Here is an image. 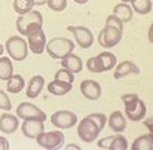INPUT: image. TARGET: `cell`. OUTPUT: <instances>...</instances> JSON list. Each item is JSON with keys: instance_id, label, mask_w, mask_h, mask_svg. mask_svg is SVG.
<instances>
[{"instance_id": "22", "label": "cell", "mask_w": 153, "mask_h": 150, "mask_svg": "<svg viewBox=\"0 0 153 150\" xmlns=\"http://www.w3.org/2000/svg\"><path fill=\"white\" fill-rule=\"evenodd\" d=\"M131 150H152L153 149V137L152 133L143 134L133 141L131 147Z\"/></svg>"}, {"instance_id": "9", "label": "cell", "mask_w": 153, "mask_h": 150, "mask_svg": "<svg viewBox=\"0 0 153 150\" xmlns=\"http://www.w3.org/2000/svg\"><path fill=\"white\" fill-rule=\"evenodd\" d=\"M123 31L112 26H104L103 30L99 33L98 42L103 48H112L117 46L123 39Z\"/></svg>"}, {"instance_id": "19", "label": "cell", "mask_w": 153, "mask_h": 150, "mask_svg": "<svg viewBox=\"0 0 153 150\" xmlns=\"http://www.w3.org/2000/svg\"><path fill=\"white\" fill-rule=\"evenodd\" d=\"M44 87V78L41 75H35L33 76L27 85V90H26V96L30 99H35L38 98L41 91Z\"/></svg>"}, {"instance_id": "21", "label": "cell", "mask_w": 153, "mask_h": 150, "mask_svg": "<svg viewBox=\"0 0 153 150\" xmlns=\"http://www.w3.org/2000/svg\"><path fill=\"white\" fill-rule=\"evenodd\" d=\"M112 15L117 16L123 23H128L133 18V9L129 5H127L125 2L118 4L114 7Z\"/></svg>"}, {"instance_id": "4", "label": "cell", "mask_w": 153, "mask_h": 150, "mask_svg": "<svg viewBox=\"0 0 153 150\" xmlns=\"http://www.w3.org/2000/svg\"><path fill=\"white\" fill-rule=\"evenodd\" d=\"M74 48V42L62 37L53 38L45 45V50L52 59H62L64 57L73 52Z\"/></svg>"}, {"instance_id": "1", "label": "cell", "mask_w": 153, "mask_h": 150, "mask_svg": "<svg viewBox=\"0 0 153 150\" xmlns=\"http://www.w3.org/2000/svg\"><path fill=\"white\" fill-rule=\"evenodd\" d=\"M43 26V17L38 10H31L27 14L19 15L16 21L17 31L24 37L39 32Z\"/></svg>"}, {"instance_id": "16", "label": "cell", "mask_w": 153, "mask_h": 150, "mask_svg": "<svg viewBox=\"0 0 153 150\" xmlns=\"http://www.w3.org/2000/svg\"><path fill=\"white\" fill-rule=\"evenodd\" d=\"M19 125L18 117L11 114H2L0 116V131L5 134H11L16 132Z\"/></svg>"}, {"instance_id": "11", "label": "cell", "mask_w": 153, "mask_h": 150, "mask_svg": "<svg viewBox=\"0 0 153 150\" xmlns=\"http://www.w3.org/2000/svg\"><path fill=\"white\" fill-rule=\"evenodd\" d=\"M67 30L73 33L74 38L76 40L77 45L82 49H88L94 42V37L93 33L85 26H74V25H68Z\"/></svg>"}, {"instance_id": "32", "label": "cell", "mask_w": 153, "mask_h": 150, "mask_svg": "<svg viewBox=\"0 0 153 150\" xmlns=\"http://www.w3.org/2000/svg\"><path fill=\"white\" fill-rule=\"evenodd\" d=\"M9 142L8 140L4 138V137H0V150H9Z\"/></svg>"}, {"instance_id": "33", "label": "cell", "mask_w": 153, "mask_h": 150, "mask_svg": "<svg viewBox=\"0 0 153 150\" xmlns=\"http://www.w3.org/2000/svg\"><path fill=\"white\" fill-rule=\"evenodd\" d=\"M144 125L149 128V132H150V133H152V117L146 118V119L144 121Z\"/></svg>"}, {"instance_id": "31", "label": "cell", "mask_w": 153, "mask_h": 150, "mask_svg": "<svg viewBox=\"0 0 153 150\" xmlns=\"http://www.w3.org/2000/svg\"><path fill=\"white\" fill-rule=\"evenodd\" d=\"M0 109L9 111L11 109V102L8 95L0 89Z\"/></svg>"}, {"instance_id": "5", "label": "cell", "mask_w": 153, "mask_h": 150, "mask_svg": "<svg viewBox=\"0 0 153 150\" xmlns=\"http://www.w3.org/2000/svg\"><path fill=\"white\" fill-rule=\"evenodd\" d=\"M102 130L95 122V119L90 114L86 117H84L77 126V135L78 138L85 143H92L94 142L99 134Z\"/></svg>"}, {"instance_id": "2", "label": "cell", "mask_w": 153, "mask_h": 150, "mask_svg": "<svg viewBox=\"0 0 153 150\" xmlns=\"http://www.w3.org/2000/svg\"><path fill=\"white\" fill-rule=\"evenodd\" d=\"M125 106V115L133 122H140L146 115V105L136 93H127L121 96Z\"/></svg>"}, {"instance_id": "25", "label": "cell", "mask_w": 153, "mask_h": 150, "mask_svg": "<svg viewBox=\"0 0 153 150\" xmlns=\"http://www.w3.org/2000/svg\"><path fill=\"white\" fill-rule=\"evenodd\" d=\"M131 8L140 15H146L152 11V0H131Z\"/></svg>"}, {"instance_id": "12", "label": "cell", "mask_w": 153, "mask_h": 150, "mask_svg": "<svg viewBox=\"0 0 153 150\" xmlns=\"http://www.w3.org/2000/svg\"><path fill=\"white\" fill-rule=\"evenodd\" d=\"M79 89L82 95L86 98L88 100H98L101 95H102V89H101V85L99 82L94 81V80H85L83 81L81 85H79Z\"/></svg>"}, {"instance_id": "28", "label": "cell", "mask_w": 153, "mask_h": 150, "mask_svg": "<svg viewBox=\"0 0 153 150\" xmlns=\"http://www.w3.org/2000/svg\"><path fill=\"white\" fill-rule=\"evenodd\" d=\"M55 80H59V81H64V82L73 84L75 76H74V73L69 72L68 69H65V68H61V69L56 72Z\"/></svg>"}, {"instance_id": "23", "label": "cell", "mask_w": 153, "mask_h": 150, "mask_svg": "<svg viewBox=\"0 0 153 150\" xmlns=\"http://www.w3.org/2000/svg\"><path fill=\"white\" fill-rule=\"evenodd\" d=\"M24 85H25V81H24L22 75H19V74H15L14 75L13 74V76L7 80L6 89L10 93H19L24 89Z\"/></svg>"}, {"instance_id": "7", "label": "cell", "mask_w": 153, "mask_h": 150, "mask_svg": "<svg viewBox=\"0 0 153 150\" xmlns=\"http://www.w3.org/2000/svg\"><path fill=\"white\" fill-rule=\"evenodd\" d=\"M6 51L11 59L16 61H22L26 59L28 55L27 42L22 37H10L6 41Z\"/></svg>"}, {"instance_id": "3", "label": "cell", "mask_w": 153, "mask_h": 150, "mask_svg": "<svg viewBox=\"0 0 153 150\" xmlns=\"http://www.w3.org/2000/svg\"><path fill=\"white\" fill-rule=\"evenodd\" d=\"M117 65V57L110 51L100 52L98 56L90 58L86 67L92 73H103L111 71Z\"/></svg>"}, {"instance_id": "20", "label": "cell", "mask_w": 153, "mask_h": 150, "mask_svg": "<svg viewBox=\"0 0 153 150\" xmlns=\"http://www.w3.org/2000/svg\"><path fill=\"white\" fill-rule=\"evenodd\" d=\"M73 90V85L71 83H67L64 81H59V80H53L52 82L48 84V91L49 93L53 96H65Z\"/></svg>"}, {"instance_id": "8", "label": "cell", "mask_w": 153, "mask_h": 150, "mask_svg": "<svg viewBox=\"0 0 153 150\" xmlns=\"http://www.w3.org/2000/svg\"><path fill=\"white\" fill-rule=\"evenodd\" d=\"M16 115L23 121H45L47 114L31 102H22L16 108Z\"/></svg>"}, {"instance_id": "30", "label": "cell", "mask_w": 153, "mask_h": 150, "mask_svg": "<svg viewBox=\"0 0 153 150\" xmlns=\"http://www.w3.org/2000/svg\"><path fill=\"white\" fill-rule=\"evenodd\" d=\"M105 25H107V26H112V28H118V30H120V31L124 32V23L121 22L118 17L115 16V15H112V14L107 17Z\"/></svg>"}, {"instance_id": "17", "label": "cell", "mask_w": 153, "mask_h": 150, "mask_svg": "<svg viewBox=\"0 0 153 150\" xmlns=\"http://www.w3.org/2000/svg\"><path fill=\"white\" fill-rule=\"evenodd\" d=\"M60 64L62 68L68 69L71 73H81L83 69V60L81 57H78L77 55H74L73 52H71L69 55H67L64 57L62 59H60Z\"/></svg>"}, {"instance_id": "38", "label": "cell", "mask_w": 153, "mask_h": 150, "mask_svg": "<svg viewBox=\"0 0 153 150\" xmlns=\"http://www.w3.org/2000/svg\"><path fill=\"white\" fill-rule=\"evenodd\" d=\"M4 52H5V48H4V46L0 43V56L4 55Z\"/></svg>"}, {"instance_id": "13", "label": "cell", "mask_w": 153, "mask_h": 150, "mask_svg": "<svg viewBox=\"0 0 153 150\" xmlns=\"http://www.w3.org/2000/svg\"><path fill=\"white\" fill-rule=\"evenodd\" d=\"M47 45V38L43 30H40L39 32L31 34L27 37V46L33 54L35 55H42Z\"/></svg>"}, {"instance_id": "10", "label": "cell", "mask_w": 153, "mask_h": 150, "mask_svg": "<svg viewBox=\"0 0 153 150\" xmlns=\"http://www.w3.org/2000/svg\"><path fill=\"white\" fill-rule=\"evenodd\" d=\"M77 116L71 110H58L51 115V124L58 128H71L77 124Z\"/></svg>"}, {"instance_id": "18", "label": "cell", "mask_w": 153, "mask_h": 150, "mask_svg": "<svg viewBox=\"0 0 153 150\" xmlns=\"http://www.w3.org/2000/svg\"><path fill=\"white\" fill-rule=\"evenodd\" d=\"M108 123H109L110 128L112 131L117 132V133L124 132L126 128V125H127L126 117L124 116V114L120 110L112 111L109 117V119H108Z\"/></svg>"}, {"instance_id": "27", "label": "cell", "mask_w": 153, "mask_h": 150, "mask_svg": "<svg viewBox=\"0 0 153 150\" xmlns=\"http://www.w3.org/2000/svg\"><path fill=\"white\" fill-rule=\"evenodd\" d=\"M128 149V141L124 135H112L109 145V150H126Z\"/></svg>"}, {"instance_id": "24", "label": "cell", "mask_w": 153, "mask_h": 150, "mask_svg": "<svg viewBox=\"0 0 153 150\" xmlns=\"http://www.w3.org/2000/svg\"><path fill=\"white\" fill-rule=\"evenodd\" d=\"M13 74H14V66L10 58L5 56L0 57V80L7 81L13 76Z\"/></svg>"}, {"instance_id": "36", "label": "cell", "mask_w": 153, "mask_h": 150, "mask_svg": "<svg viewBox=\"0 0 153 150\" xmlns=\"http://www.w3.org/2000/svg\"><path fill=\"white\" fill-rule=\"evenodd\" d=\"M47 1H48V0H33L34 5H36V6H42V5H44V4H47Z\"/></svg>"}, {"instance_id": "37", "label": "cell", "mask_w": 153, "mask_h": 150, "mask_svg": "<svg viewBox=\"0 0 153 150\" xmlns=\"http://www.w3.org/2000/svg\"><path fill=\"white\" fill-rule=\"evenodd\" d=\"M76 4H78V5H84V4H86V2H88L90 0H74Z\"/></svg>"}, {"instance_id": "6", "label": "cell", "mask_w": 153, "mask_h": 150, "mask_svg": "<svg viewBox=\"0 0 153 150\" xmlns=\"http://www.w3.org/2000/svg\"><path fill=\"white\" fill-rule=\"evenodd\" d=\"M38 145L45 150L61 149L65 145V134L60 130H55L50 132H41L35 138Z\"/></svg>"}, {"instance_id": "39", "label": "cell", "mask_w": 153, "mask_h": 150, "mask_svg": "<svg viewBox=\"0 0 153 150\" xmlns=\"http://www.w3.org/2000/svg\"><path fill=\"white\" fill-rule=\"evenodd\" d=\"M123 2H125V4H127V2H131V0H121Z\"/></svg>"}, {"instance_id": "29", "label": "cell", "mask_w": 153, "mask_h": 150, "mask_svg": "<svg viewBox=\"0 0 153 150\" xmlns=\"http://www.w3.org/2000/svg\"><path fill=\"white\" fill-rule=\"evenodd\" d=\"M47 4L53 11H64L67 8V0H48Z\"/></svg>"}, {"instance_id": "14", "label": "cell", "mask_w": 153, "mask_h": 150, "mask_svg": "<svg viewBox=\"0 0 153 150\" xmlns=\"http://www.w3.org/2000/svg\"><path fill=\"white\" fill-rule=\"evenodd\" d=\"M43 121H24L22 124V133L27 139H35L44 131Z\"/></svg>"}, {"instance_id": "15", "label": "cell", "mask_w": 153, "mask_h": 150, "mask_svg": "<svg viewBox=\"0 0 153 150\" xmlns=\"http://www.w3.org/2000/svg\"><path fill=\"white\" fill-rule=\"evenodd\" d=\"M131 74H135V75L140 74V68L135 63L131 60H124L121 61L120 64L116 65L115 73H114V78L116 80L128 76Z\"/></svg>"}, {"instance_id": "26", "label": "cell", "mask_w": 153, "mask_h": 150, "mask_svg": "<svg viewBox=\"0 0 153 150\" xmlns=\"http://www.w3.org/2000/svg\"><path fill=\"white\" fill-rule=\"evenodd\" d=\"M33 7H34L33 0H14V2H13L14 10L19 15L30 13L31 10H33Z\"/></svg>"}, {"instance_id": "35", "label": "cell", "mask_w": 153, "mask_h": 150, "mask_svg": "<svg viewBox=\"0 0 153 150\" xmlns=\"http://www.w3.org/2000/svg\"><path fill=\"white\" fill-rule=\"evenodd\" d=\"M152 31H153V24H151V26H150V28H149V41L152 43L153 42V33H152Z\"/></svg>"}, {"instance_id": "34", "label": "cell", "mask_w": 153, "mask_h": 150, "mask_svg": "<svg viewBox=\"0 0 153 150\" xmlns=\"http://www.w3.org/2000/svg\"><path fill=\"white\" fill-rule=\"evenodd\" d=\"M66 150H71V149H75V150H81V147H78L77 145L75 143H69V145H67L65 147Z\"/></svg>"}]
</instances>
